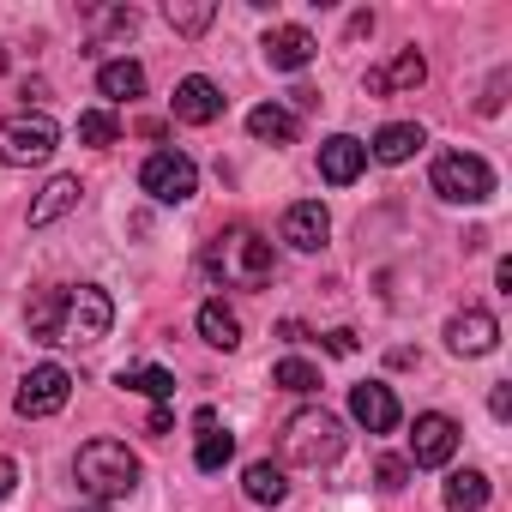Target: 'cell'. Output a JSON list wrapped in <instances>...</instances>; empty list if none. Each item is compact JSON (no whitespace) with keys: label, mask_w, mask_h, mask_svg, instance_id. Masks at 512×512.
Returning <instances> with one entry per match:
<instances>
[{"label":"cell","mask_w":512,"mask_h":512,"mask_svg":"<svg viewBox=\"0 0 512 512\" xmlns=\"http://www.w3.org/2000/svg\"><path fill=\"white\" fill-rule=\"evenodd\" d=\"M25 326H31V338H43V344L91 350V344L109 338V326H115V302H109L97 284H55V290H43V296L31 302Z\"/></svg>","instance_id":"cell-1"},{"label":"cell","mask_w":512,"mask_h":512,"mask_svg":"<svg viewBox=\"0 0 512 512\" xmlns=\"http://www.w3.org/2000/svg\"><path fill=\"white\" fill-rule=\"evenodd\" d=\"M205 278L223 284V290H266L272 272H278V253L266 235H253V229H223L211 247H205Z\"/></svg>","instance_id":"cell-2"},{"label":"cell","mask_w":512,"mask_h":512,"mask_svg":"<svg viewBox=\"0 0 512 512\" xmlns=\"http://www.w3.org/2000/svg\"><path fill=\"white\" fill-rule=\"evenodd\" d=\"M73 476H79V488L91 500H127L139 488V458L121 440H91V446H79Z\"/></svg>","instance_id":"cell-3"},{"label":"cell","mask_w":512,"mask_h":512,"mask_svg":"<svg viewBox=\"0 0 512 512\" xmlns=\"http://www.w3.org/2000/svg\"><path fill=\"white\" fill-rule=\"evenodd\" d=\"M284 458L302 464V470H320V464H338L344 458V422L332 410H296L284 422Z\"/></svg>","instance_id":"cell-4"},{"label":"cell","mask_w":512,"mask_h":512,"mask_svg":"<svg viewBox=\"0 0 512 512\" xmlns=\"http://www.w3.org/2000/svg\"><path fill=\"white\" fill-rule=\"evenodd\" d=\"M428 181H434V193L446 205H488L494 199V169L476 151H440L434 169H428Z\"/></svg>","instance_id":"cell-5"},{"label":"cell","mask_w":512,"mask_h":512,"mask_svg":"<svg viewBox=\"0 0 512 512\" xmlns=\"http://www.w3.org/2000/svg\"><path fill=\"white\" fill-rule=\"evenodd\" d=\"M55 145H61V133H55V121H49V115L19 109V115L0 121V163H7V169L49 163V157H55Z\"/></svg>","instance_id":"cell-6"},{"label":"cell","mask_w":512,"mask_h":512,"mask_svg":"<svg viewBox=\"0 0 512 512\" xmlns=\"http://www.w3.org/2000/svg\"><path fill=\"white\" fill-rule=\"evenodd\" d=\"M139 187L157 199V205H187L199 193V169L187 151H151L145 169H139Z\"/></svg>","instance_id":"cell-7"},{"label":"cell","mask_w":512,"mask_h":512,"mask_svg":"<svg viewBox=\"0 0 512 512\" xmlns=\"http://www.w3.org/2000/svg\"><path fill=\"white\" fill-rule=\"evenodd\" d=\"M67 398H73V374L61 362H43V368H31L19 380V416L25 422H43V416L67 410Z\"/></svg>","instance_id":"cell-8"},{"label":"cell","mask_w":512,"mask_h":512,"mask_svg":"<svg viewBox=\"0 0 512 512\" xmlns=\"http://www.w3.org/2000/svg\"><path fill=\"white\" fill-rule=\"evenodd\" d=\"M452 452H458V422L440 416V410L416 416V428H410V458H404V464L434 470V464H452Z\"/></svg>","instance_id":"cell-9"},{"label":"cell","mask_w":512,"mask_h":512,"mask_svg":"<svg viewBox=\"0 0 512 512\" xmlns=\"http://www.w3.org/2000/svg\"><path fill=\"white\" fill-rule=\"evenodd\" d=\"M494 338H500V320L488 308H464V314L446 320V350L452 356H488Z\"/></svg>","instance_id":"cell-10"},{"label":"cell","mask_w":512,"mask_h":512,"mask_svg":"<svg viewBox=\"0 0 512 512\" xmlns=\"http://www.w3.org/2000/svg\"><path fill=\"white\" fill-rule=\"evenodd\" d=\"M326 235H332V211H326L320 199H302V205L284 211V241H290L296 253H320Z\"/></svg>","instance_id":"cell-11"},{"label":"cell","mask_w":512,"mask_h":512,"mask_svg":"<svg viewBox=\"0 0 512 512\" xmlns=\"http://www.w3.org/2000/svg\"><path fill=\"white\" fill-rule=\"evenodd\" d=\"M350 416H356L368 434H392V428H398V398H392V386H380V380L350 386Z\"/></svg>","instance_id":"cell-12"},{"label":"cell","mask_w":512,"mask_h":512,"mask_svg":"<svg viewBox=\"0 0 512 512\" xmlns=\"http://www.w3.org/2000/svg\"><path fill=\"white\" fill-rule=\"evenodd\" d=\"M266 61L278 67V73H302L314 55H320V43H314V31H302V25H278V31H266Z\"/></svg>","instance_id":"cell-13"},{"label":"cell","mask_w":512,"mask_h":512,"mask_svg":"<svg viewBox=\"0 0 512 512\" xmlns=\"http://www.w3.org/2000/svg\"><path fill=\"white\" fill-rule=\"evenodd\" d=\"M217 115H223V91H217L205 73H193V79L175 85V121H187V127H211Z\"/></svg>","instance_id":"cell-14"},{"label":"cell","mask_w":512,"mask_h":512,"mask_svg":"<svg viewBox=\"0 0 512 512\" xmlns=\"http://www.w3.org/2000/svg\"><path fill=\"white\" fill-rule=\"evenodd\" d=\"M362 169H368V145H362V139H350V133H332V139L320 145V175H326L332 187H350Z\"/></svg>","instance_id":"cell-15"},{"label":"cell","mask_w":512,"mask_h":512,"mask_svg":"<svg viewBox=\"0 0 512 512\" xmlns=\"http://www.w3.org/2000/svg\"><path fill=\"white\" fill-rule=\"evenodd\" d=\"M428 79V61L416 55V49H404L392 67H368V79H362V91L368 97H392V91H416Z\"/></svg>","instance_id":"cell-16"},{"label":"cell","mask_w":512,"mask_h":512,"mask_svg":"<svg viewBox=\"0 0 512 512\" xmlns=\"http://www.w3.org/2000/svg\"><path fill=\"white\" fill-rule=\"evenodd\" d=\"M422 145H428V133H422L416 121H392V127H380V133H374L368 157H380V163H410Z\"/></svg>","instance_id":"cell-17"},{"label":"cell","mask_w":512,"mask_h":512,"mask_svg":"<svg viewBox=\"0 0 512 512\" xmlns=\"http://www.w3.org/2000/svg\"><path fill=\"white\" fill-rule=\"evenodd\" d=\"M79 175H55L43 193H37V205H31V229H43V223H55V217H67L73 205H79Z\"/></svg>","instance_id":"cell-18"},{"label":"cell","mask_w":512,"mask_h":512,"mask_svg":"<svg viewBox=\"0 0 512 512\" xmlns=\"http://www.w3.org/2000/svg\"><path fill=\"white\" fill-rule=\"evenodd\" d=\"M229 458H235V434L217 428L211 410H199V446H193V464H199V470H223Z\"/></svg>","instance_id":"cell-19"},{"label":"cell","mask_w":512,"mask_h":512,"mask_svg":"<svg viewBox=\"0 0 512 512\" xmlns=\"http://www.w3.org/2000/svg\"><path fill=\"white\" fill-rule=\"evenodd\" d=\"M241 488H247V500H253V506H284V500H290V482H284V470H278L272 458H260V464H247Z\"/></svg>","instance_id":"cell-20"},{"label":"cell","mask_w":512,"mask_h":512,"mask_svg":"<svg viewBox=\"0 0 512 512\" xmlns=\"http://www.w3.org/2000/svg\"><path fill=\"white\" fill-rule=\"evenodd\" d=\"M199 338L211 344V350H241V320H235V308H223L217 296L199 308Z\"/></svg>","instance_id":"cell-21"},{"label":"cell","mask_w":512,"mask_h":512,"mask_svg":"<svg viewBox=\"0 0 512 512\" xmlns=\"http://www.w3.org/2000/svg\"><path fill=\"white\" fill-rule=\"evenodd\" d=\"M97 91H103L109 103L139 97V91H145V67H139V61H103V67H97Z\"/></svg>","instance_id":"cell-22"},{"label":"cell","mask_w":512,"mask_h":512,"mask_svg":"<svg viewBox=\"0 0 512 512\" xmlns=\"http://www.w3.org/2000/svg\"><path fill=\"white\" fill-rule=\"evenodd\" d=\"M488 506V476L482 470H452L446 476V512H482Z\"/></svg>","instance_id":"cell-23"},{"label":"cell","mask_w":512,"mask_h":512,"mask_svg":"<svg viewBox=\"0 0 512 512\" xmlns=\"http://www.w3.org/2000/svg\"><path fill=\"white\" fill-rule=\"evenodd\" d=\"M247 133H253V139H266V145H290V139H296V115L278 109V103H260V109L247 115Z\"/></svg>","instance_id":"cell-24"},{"label":"cell","mask_w":512,"mask_h":512,"mask_svg":"<svg viewBox=\"0 0 512 512\" xmlns=\"http://www.w3.org/2000/svg\"><path fill=\"white\" fill-rule=\"evenodd\" d=\"M163 13H169V25H175L181 37H199V31L217 19V7H211V0H169Z\"/></svg>","instance_id":"cell-25"},{"label":"cell","mask_w":512,"mask_h":512,"mask_svg":"<svg viewBox=\"0 0 512 512\" xmlns=\"http://www.w3.org/2000/svg\"><path fill=\"white\" fill-rule=\"evenodd\" d=\"M121 386H127V392H145V398L163 404V398L175 392V374H169V368H121Z\"/></svg>","instance_id":"cell-26"},{"label":"cell","mask_w":512,"mask_h":512,"mask_svg":"<svg viewBox=\"0 0 512 512\" xmlns=\"http://www.w3.org/2000/svg\"><path fill=\"white\" fill-rule=\"evenodd\" d=\"M79 139L103 151V145H115V139H121V121H115L109 109H85V115H79Z\"/></svg>","instance_id":"cell-27"},{"label":"cell","mask_w":512,"mask_h":512,"mask_svg":"<svg viewBox=\"0 0 512 512\" xmlns=\"http://www.w3.org/2000/svg\"><path fill=\"white\" fill-rule=\"evenodd\" d=\"M272 380H278L284 392H314V386H320V368L302 362V356H284V362L272 368Z\"/></svg>","instance_id":"cell-28"},{"label":"cell","mask_w":512,"mask_h":512,"mask_svg":"<svg viewBox=\"0 0 512 512\" xmlns=\"http://www.w3.org/2000/svg\"><path fill=\"white\" fill-rule=\"evenodd\" d=\"M374 476H380V488H386V494H398V488L410 482V464H404V458H380V470H374Z\"/></svg>","instance_id":"cell-29"},{"label":"cell","mask_w":512,"mask_h":512,"mask_svg":"<svg viewBox=\"0 0 512 512\" xmlns=\"http://www.w3.org/2000/svg\"><path fill=\"white\" fill-rule=\"evenodd\" d=\"M326 350H332V356H356V332H350V326L326 332Z\"/></svg>","instance_id":"cell-30"},{"label":"cell","mask_w":512,"mask_h":512,"mask_svg":"<svg viewBox=\"0 0 512 512\" xmlns=\"http://www.w3.org/2000/svg\"><path fill=\"white\" fill-rule=\"evenodd\" d=\"M488 410H494V416H500V422H506V416H512V386H506V380H500V386H494V392H488Z\"/></svg>","instance_id":"cell-31"},{"label":"cell","mask_w":512,"mask_h":512,"mask_svg":"<svg viewBox=\"0 0 512 512\" xmlns=\"http://www.w3.org/2000/svg\"><path fill=\"white\" fill-rule=\"evenodd\" d=\"M13 488H19V464H13V458H0V500H7Z\"/></svg>","instance_id":"cell-32"},{"label":"cell","mask_w":512,"mask_h":512,"mask_svg":"<svg viewBox=\"0 0 512 512\" xmlns=\"http://www.w3.org/2000/svg\"><path fill=\"white\" fill-rule=\"evenodd\" d=\"M169 428H175V416L157 404V410H151V422H145V434H169Z\"/></svg>","instance_id":"cell-33"}]
</instances>
